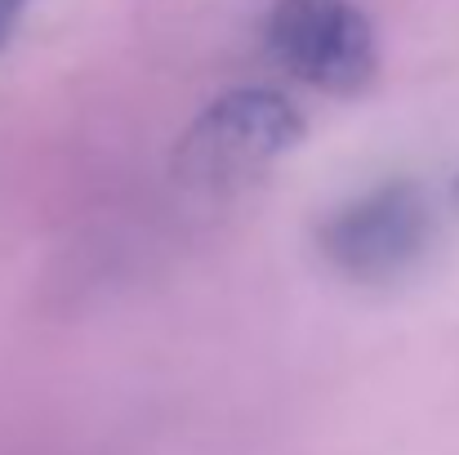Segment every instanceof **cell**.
Instances as JSON below:
<instances>
[{"label": "cell", "mask_w": 459, "mask_h": 455, "mask_svg": "<svg viewBox=\"0 0 459 455\" xmlns=\"http://www.w3.org/2000/svg\"><path fill=\"white\" fill-rule=\"evenodd\" d=\"M264 36L268 54L321 94L357 99L379 76L375 27L357 0H277Z\"/></svg>", "instance_id": "3"}, {"label": "cell", "mask_w": 459, "mask_h": 455, "mask_svg": "<svg viewBox=\"0 0 459 455\" xmlns=\"http://www.w3.org/2000/svg\"><path fill=\"white\" fill-rule=\"evenodd\" d=\"M437 237V206L424 183L393 179L343 201L321 228L316 250L348 282H393L411 273Z\"/></svg>", "instance_id": "2"}, {"label": "cell", "mask_w": 459, "mask_h": 455, "mask_svg": "<svg viewBox=\"0 0 459 455\" xmlns=\"http://www.w3.org/2000/svg\"><path fill=\"white\" fill-rule=\"evenodd\" d=\"M304 130V112L286 94L264 85L228 90L183 130L174 174L201 192H232L299 148Z\"/></svg>", "instance_id": "1"}, {"label": "cell", "mask_w": 459, "mask_h": 455, "mask_svg": "<svg viewBox=\"0 0 459 455\" xmlns=\"http://www.w3.org/2000/svg\"><path fill=\"white\" fill-rule=\"evenodd\" d=\"M451 206L459 210V174H455V183H451Z\"/></svg>", "instance_id": "5"}, {"label": "cell", "mask_w": 459, "mask_h": 455, "mask_svg": "<svg viewBox=\"0 0 459 455\" xmlns=\"http://www.w3.org/2000/svg\"><path fill=\"white\" fill-rule=\"evenodd\" d=\"M22 9H27V0H0V49L13 40V31H18V18H22Z\"/></svg>", "instance_id": "4"}]
</instances>
